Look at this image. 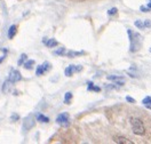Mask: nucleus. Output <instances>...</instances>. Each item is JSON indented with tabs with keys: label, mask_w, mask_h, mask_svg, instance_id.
<instances>
[{
	"label": "nucleus",
	"mask_w": 151,
	"mask_h": 144,
	"mask_svg": "<svg viewBox=\"0 0 151 144\" xmlns=\"http://www.w3.org/2000/svg\"><path fill=\"white\" fill-rule=\"evenodd\" d=\"M127 33H128V37H129V41H131V46H129V51L131 53H136L141 49L142 47V44H143V37L137 33V32H134L131 29L127 30Z\"/></svg>",
	"instance_id": "1"
},
{
	"label": "nucleus",
	"mask_w": 151,
	"mask_h": 144,
	"mask_svg": "<svg viewBox=\"0 0 151 144\" xmlns=\"http://www.w3.org/2000/svg\"><path fill=\"white\" fill-rule=\"evenodd\" d=\"M131 126H132V130L135 135H144L146 133V128L143 122L139 119V118H131Z\"/></svg>",
	"instance_id": "2"
},
{
	"label": "nucleus",
	"mask_w": 151,
	"mask_h": 144,
	"mask_svg": "<svg viewBox=\"0 0 151 144\" xmlns=\"http://www.w3.org/2000/svg\"><path fill=\"white\" fill-rule=\"evenodd\" d=\"M56 124H59L62 127H69L70 126V120H69V113L63 112L57 115L56 118Z\"/></svg>",
	"instance_id": "3"
},
{
	"label": "nucleus",
	"mask_w": 151,
	"mask_h": 144,
	"mask_svg": "<svg viewBox=\"0 0 151 144\" xmlns=\"http://www.w3.org/2000/svg\"><path fill=\"white\" fill-rule=\"evenodd\" d=\"M52 69V64L49 63V62H45V63H42V64H40L38 68H37V70H36V74L37 76H44L45 73H47L49 70Z\"/></svg>",
	"instance_id": "4"
},
{
	"label": "nucleus",
	"mask_w": 151,
	"mask_h": 144,
	"mask_svg": "<svg viewBox=\"0 0 151 144\" xmlns=\"http://www.w3.org/2000/svg\"><path fill=\"white\" fill-rule=\"evenodd\" d=\"M8 79H9L13 84H15V83L20 81V80L22 79L21 72H20L18 70H16V69H12V70H10V72H9V77H8Z\"/></svg>",
	"instance_id": "5"
},
{
	"label": "nucleus",
	"mask_w": 151,
	"mask_h": 144,
	"mask_svg": "<svg viewBox=\"0 0 151 144\" xmlns=\"http://www.w3.org/2000/svg\"><path fill=\"white\" fill-rule=\"evenodd\" d=\"M81 70H83V66H81V65H69V66L65 69L64 73H65L66 77H71L74 72H80Z\"/></svg>",
	"instance_id": "6"
},
{
	"label": "nucleus",
	"mask_w": 151,
	"mask_h": 144,
	"mask_svg": "<svg viewBox=\"0 0 151 144\" xmlns=\"http://www.w3.org/2000/svg\"><path fill=\"white\" fill-rule=\"evenodd\" d=\"M33 126H34V117L32 115H29L24 119V125H23V127H24L25 130H29Z\"/></svg>",
	"instance_id": "7"
},
{
	"label": "nucleus",
	"mask_w": 151,
	"mask_h": 144,
	"mask_svg": "<svg viewBox=\"0 0 151 144\" xmlns=\"http://www.w3.org/2000/svg\"><path fill=\"white\" fill-rule=\"evenodd\" d=\"M108 78V80H111V81H115L116 83V85H118V86H122L124 84H125V81H126V79L122 77V76H108L107 77Z\"/></svg>",
	"instance_id": "8"
},
{
	"label": "nucleus",
	"mask_w": 151,
	"mask_h": 144,
	"mask_svg": "<svg viewBox=\"0 0 151 144\" xmlns=\"http://www.w3.org/2000/svg\"><path fill=\"white\" fill-rule=\"evenodd\" d=\"M42 42H44L47 47H49V48H54V47H56V46L59 45V41L55 40V39H47V38H44Z\"/></svg>",
	"instance_id": "9"
},
{
	"label": "nucleus",
	"mask_w": 151,
	"mask_h": 144,
	"mask_svg": "<svg viewBox=\"0 0 151 144\" xmlns=\"http://www.w3.org/2000/svg\"><path fill=\"white\" fill-rule=\"evenodd\" d=\"M12 84H13V83H12L9 79H7V80L3 83V85H2V93H3V94L9 93V90L12 89V86H13Z\"/></svg>",
	"instance_id": "10"
},
{
	"label": "nucleus",
	"mask_w": 151,
	"mask_h": 144,
	"mask_svg": "<svg viewBox=\"0 0 151 144\" xmlns=\"http://www.w3.org/2000/svg\"><path fill=\"white\" fill-rule=\"evenodd\" d=\"M115 142L116 143H120V144H132L133 142L129 141L128 139L124 137V136H116L115 137Z\"/></svg>",
	"instance_id": "11"
},
{
	"label": "nucleus",
	"mask_w": 151,
	"mask_h": 144,
	"mask_svg": "<svg viewBox=\"0 0 151 144\" xmlns=\"http://www.w3.org/2000/svg\"><path fill=\"white\" fill-rule=\"evenodd\" d=\"M16 32H17V25H12V27L9 28V30H8V38H9V39H13V38L15 37Z\"/></svg>",
	"instance_id": "12"
},
{
	"label": "nucleus",
	"mask_w": 151,
	"mask_h": 144,
	"mask_svg": "<svg viewBox=\"0 0 151 144\" xmlns=\"http://www.w3.org/2000/svg\"><path fill=\"white\" fill-rule=\"evenodd\" d=\"M142 104H143L147 109L151 110V96H147V97H144V98L142 100Z\"/></svg>",
	"instance_id": "13"
},
{
	"label": "nucleus",
	"mask_w": 151,
	"mask_h": 144,
	"mask_svg": "<svg viewBox=\"0 0 151 144\" xmlns=\"http://www.w3.org/2000/svg\"><path fill=\"white\" fill-rule=\"evenodd\" d=\"M72 97H73L72 93H71V91H66V93H65V95H64V103H65V104H70V103H71Z\"/></svg>",
	"instance_id": "14"
},
{
	"label": "nucleus",
	"mask_w": 151,
	"mask_h": 144,
	"mask_svg": "<svg viewBox=\"0 0 151 144\" xmlns=\"http://www.w3.org/2000/svg\"><path fill=\"white\" fill-rule=\"evenodd\" d=\"M83 54H85V53L84 52H73V51H71V52H66L65 56H68V57H74V56H80Z\"/></svg>",
	"instance_id": "15"
},
{
	"label": "nucleus",
	"mask_w": 151,
	"mask_h": 144,
	"mask_svg": "<svg viewBox=\"0 0 151 144\" xmlns=\"http://www.w3.org/2000/svg\"><path fill=\"white\" fill-rule=\"evenodd\" d=\"M37 120H38V121H40V122H45V124L49 122V118H48V117H46V115H41V113L37 115Z\"/></svg>",
	"instance_id": "16"
},
{
	"label": "nucleus",
	"mask_w": 151,
	"mask_h": 144,
	"mask_svg": "<svg viewBox=\"0 0 151 144\" xmlns=\"http://www.w3.org/2000/svg\"><path fill=\"white\" fill-rule=\"evenodd\" d=\"M23 65H24V68H25L27 70H31V69L33 68V65H34V61H33V59H30V61H25Z\"/></svg>",
	"instance_id": "17"
},
{
	"label": "nucleus",
	"mask_w": 151,
	"mask_h": 144,
	"mask_svg": "<svg viewBox=\"0 0 151 144\" xmlns=\"http://www.w3.org/2000/svg\"><path fill=\"white\" fill-rule=\"evenodd\" d=\"M135 27L137 28V29L140 30H143L146 29V27H144V21H141V20H137V21H135Z\"/></svg>",
	"instance_id": "18"
},
{
	"label": "nucleus",
	"mask_w": 151,
	"mask_h": 144,
	"mask_svg": "<svg viewBox=\"0 0 151 144\" xmlns=\"http://www.w3.org/2000/svg\"><path fill=\"white\" fill-rule=\"evenodd\" d=\"M27 57H28V56H27V54H22V55L20 56V59H18L17 64H18V65H23V64H24V62L27 61Z\"/></svg>",
	"instance_id": "19"
},
{
	"label": "nucleus",
	"mask_w": 151,
	"mask_h": 144,
	"mask_svg": "<svg viewBox=\"0 0 151 144\" xmlns=\"http://www.w3.org/2000/svg\"><path fill=\"white\" fill-rule=\"evenodd\" d=\"M55 54L56 55H60V56H64L65 54H66V51H65V48H60V49H57L56 52H55Z\"/></svg>",
	"instance_id": "20"
},
{
	"label": "nucleus",
	"mask_w": 151,
	"mask_h": 144,
	"mask_svg": "<svg viewBox=\"0 0 151 144\" xmlns=\"http://www.w3.org/2000/svg\"><path fill=\"white\" fill-rule=\"evenodd\" d=\"M117 13H118V9H117V8H115V7H113V8H111L110 10H108V15H110V16H111V15H116Z\"/></svg>",
	"instance_id": "21"
},
{
	"label": "nucleus",
	"mask_w": 151,
	"mask_h": 144,
	"mask_svg": "<svg viewBox=\"0 0 151 144\" xmlns=\"http://www.w3.org/2000/svg\"><path fill=\"white\" fill-rule=\"evenodd\" d=\"M140 10L143 12V13H148V12H150V8H149L148 6H141V7H140Z\"/></svg>",
	"instance_id": "22"
},
{
	"label": "nucleus",
	"mask_w": 151,
	"mask_h": 144,
	"mask_svg": "<svg viewBox=\"0 0 151 144\" xmlns=\"http://www.w3.org/2000/svg\"><path fill=\"white\" fill-rule=\"evenodd\" d=\"M87 85H88V86H87V90H94V84H93L92 81H88Z\"/></svg>",
	"instance_id": "23"
},
{
	"label": "nucleus",
	"mask_w": 151,
	"mask_h": 144,
	"mask_svg": "<svg viewBox=\"0 0 151 144\" xmlns=\"http://www.w3.org/2000/svg\"><path fill=\"white\" fill-rule=\"evenodd\" d=\"M126 101H127V102H129V103H132V104H133V103H135V100H134L133 97H131V96H126Z\"/></svg>",
	"instance_id": "24"
},
{
	"label": "nucleus",
	"mask_w": 151,
	"mask_h": 144,
	"mask_svg": "<svg viewBox=\"0 0 151 144\" xmlns=\"http://www.w3.org/2000/svg\"><path fill=\"white\" fill-rule=\"evenodd\" d=\"M144 27H146V28H151L150 20H146V21H144Z\"/></svg>",
	"instance_id": "25"
},
{
	"label": "nucleus",
	"mask_w": 151,
	"mask_h": 144,
	"mask_svg": "<svg viewBox=\"0 0 151 144\" xmlns=\"http://www.w3.org/2000/svg\"><path fill=\"white\" fill-rule=\"evenodd\" d=\"M18 119H20V117H18L17 115H12V120H13V121H15V120H18Z\"/></svg>",
	"instance_id": "26"
},
{
	"label": "nucleus",
	"mask_w": 151,
	"mask_h": 144,
	"mask_svg": "<svg viewBox=\"0 0 151 144\" xmlns=\"http://www.w3.org/2000/svg\"><path fill=\"white\" fill-rule=\"evenodd\" d=\"M100 90H101V88H100V87H95V86H94V91H97V93H98Z\"/></svg>",
	"instance_id": "27"
},
{
	"label": "nucleus",
	"mask_w": 151,
	"mask_h": 144,
	"mask_svg": "<svg viewBox=\"0 0 151 144\" xmlns=\"http://www.w3.org/2000/svg\"><path fill=\"white\" fill-rule=\"evenodd\" d=\"M148 7H149V8L151 9V0L149 1V3H148Z\"/></svg>",
	"instance_id": "28"
},
{
	"label": "nucleus",
	"mask_w": 151,
	"mask_h": 144,
	"mask_svg": "<svg viewBox=\"0 0 151 144\" xmlns=\"http://www.w3.org/2000/svg\"><path fill=\"white\" fill-rule=\"evenodd\" d=\"M149 51H150V53H151V47H150V49H149Z\"/></svg>",
	"instance_id": "29"
}]
</instances>
